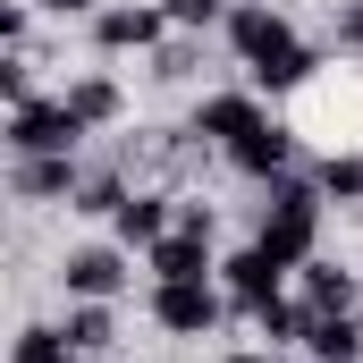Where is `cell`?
<instances>
[{"label":"cell","instance_id":"ba28073f","mask_svg":"<svg viewBox=\"0 0 363 363\" xmlns=\"http://www.w3.org/2000/svg\"><path fill=\"white\" fill-rule=\"evenodd\" d=\"M254 127H262V93H203L186 135H211V144H245Z\"/></svg>","mask_w":363,"mask_h":363},{"label":"cell","instance_id":"ac0fdd59","mask_svg":"<svg viewBox=\"0 0 363 363\" xmlns=\"http://www.w3.org/2000/svg\"><path fill=\"white\" fill-rule=\"evenodd\" d=\"M9 363H77V347H68V330H17V347H9Z\"/></svg>","mask_w":363,"mask_h":363},{"label":"cell","instance_id":"52a82bcc","mask_svg":"<svg viewBox=\"0 0 363 363\" xmlns=\"http://www.w3.org/2000/svg\"><path fill=\"white\" fill-rule=\"evenodd\" d=\"M169 34V9H93V51H161Z\"/></svg>","mask_w":363,"mask_h":363},{"label":"cell","instance_id":"d4e9b609","mask_svg":"<svg viewBox=\"0 0 363 363\" xmlns=\"http://www.w3.org/2000/svg\"><path fill=\"white\" fill-rule=\"evenodd\" d=\"M228 363H279V355H262V347H245V355H228Z\"/></svg>","mask_w":363,"mask_h":363},{"label":"cell","instance_id":"8992f818","mask_svg":"<svg viewBox=\"0 0 363 363\" xmlns=\"http://www.w3.org/2000/svg\"><path fill=\"white\" fill-rule=\"evenodd\" d=\"M60 287H68V304H110L127 287V254L118 245H68L60 254Z\"/></svg>","mask_w":363,"mask_h":363},{"label":"cell","instance_id":"5bb4252c","mask_svg":"<svg viewBox=\"0 0 363 363\" xmlns=\"http://www.w3.org/2000/svg\"><path fill=\"white\" fill-rule=\"evenodd\" d=\"M60 101L77 110V127H85V135H93V127H110V118H127V93H118V77H101V68H93V77H77Z\"/></svg>","mask_w":363,"mask_h":363},{"label":"cell","instance_id":"ffe728a7","mask_svg":"<svg viewBox=\"0 0 363 363\" xmlns=\"http://www.w3.org/2000/svg\"><path fill=\"white\" fill-rule=\"evenodd\" d=\"M161 9H169V26H186V34H203V26L228 17V0H161Z\"/></svg>","mask_w":363,"mask_h":363},{"label":"cell","instance_id":"8fae6325","mask_svg":"<svg viewBox=\"0 0 363 363\" xmlns=\"http://www.w3.org/2000/svg\"><path fill=\"white\" fill-rule=\"evenodd\" d=\"M287 152H296V135H287L279 118H262L245 144H228V161H237L245 178H262V186H271V178H287Z\"/></svg>","mask_w":363,"mask_h":363},{"label":"cell","instance_id":"30bf717a","mask_svg":"<svg viewBox=\"0 0 363 363\" xmlns=\"http://www.w3.org/2000/svg\"><path fill=\"white\" fill-rule=\"evenodd\" d=\"M110 228H118V245H161L169 228H178V194H127L118 211H110Z\"/></svg>","mask_w":363,"mask_h":363},{"label":"cell","instance_id":"4fadbf2b","mask_svg":"<svg viewBox=\"0 0 363 363\" xmlns=\"http://www.w3.org/2000/svg\"><path fill=\"white\" fill-rule=\"evenodd\" d=\"M220 279H228V296L254 313V304H271V296H279V279H287V271H279L262 245H245V254H228V262H220Z\"/></svg>","mask_w":363,"mask_h":363},{"label":"cell","instance_id":"2e32d148","mask_svg":"<svg viewBox=\"0 0 363 363\" xmlns=\"http://www.w3.org/2000/svg\"><path fill=\"white\" fill-rule=\"evenodd\" d=\"M60 330H68V347H77V355L118 347V313H110V304H68V321H60Z\"/></svg>","mask_w":363,"mask_h":363},{"label":"cell","instance_id":"9a60e30c","mask_svg":"<svg viewBox=\"0 0 363 363\" xmlns=\"http://www.w3.org/2000/svg\"><path fill=\"white\" fill-rule=\"evenodd\" d=\"M304 313H355V279L338 262H304Z\"/></svg>","mask_w":363,"mask_h":363},{"label":"cell","instance_id":"6da1fadb","mask_svg":"<svg viewBox=\"0 0 363 363\" xmlns=\"http://www.w3.org/2000/svg\"><path fill=\"white\" fill-rule=\"evenodd\" d=\"M228 43H237V60H245V77H254V93H296L313 85V43L279 17V9H262V0H245V9H228Z\"/></svg>","mask_w":363,"mask_h":363},{"label":"cell","instance_id":"5b68a950","mask_svg":"<svg viewBox=\"0 0 363 363\" xmlns=\"http://www.w3.org/2000/svg\"><path fill=\"white\" fill-rule=\"evenodd\" d=\"M220 313H228V304H220L211 279H152V321H161L169 338H203Z\"/></svg>","mask_w":363,"mask_h":363},{"label":"cell","instance_id":"277c9868","mask_svg":"<svg viewBox=\"0 0 363 363\" xmlns=\"http://www.w3.org/2000/svg\"><path fill=\"white\" fill-rule=\"evenodd\" d=\"M77 144H85V127H77L68 101H43V93H34V101L9 110V152H17V161H34V152H77Z\"/></svg>","mask_w":363,"mask_h":363},{"label":"cell","instance_id":"44dd1931","mask_svg":"<svg viewBox=\"0 0 363 363\" xmlns=\"http://www.w3.org/2000/svg\"><path fill=\"white\" fill-rule=\"evenodd\" d=\"M152 77H161V85H186V77H194V51H186V43H161V51H152Z\"/></svg>","mask_w":363,"mask_h":363},{"label":"cell","instance_id":"603a6c76","mask_svg":"<svg viewBox=\"0 0 363 363\" xmlns=\"http://www.w3.org/2000/svg\"><path fill=\"white\" fill-rule=\"evenodd\" d=\"M43 17H93V0H34Z\"/></svg>","mask_w":363,"mask_h":363},{"label":"cell","instance_id":"cb8c5ba5","mask_svg":"<svg viewBox=\"0 0 363 363\" xmlns=\"http://www.w3.org/2000/svg\"><path fill=\"white\" fill-rule=\"evenodd\" d=\"M338 34H347V43H355V51H363V0H355V9H347V26H338Z\"/></svg>","mask_w":363,"mask_h":363},{"label":"cell","instance_id":"9c48e42d","mask_svg":"<svg viewBox=\"0 0 363 363\" xmlns=\"http://www.w3.org/2000/svg\"><path fill=\"white\" fill-rule=\"evenodd\" d=\"M9 186H17V203H77V152H34V161H17L9 169Z\"/></svg>","mask_w":363,"mask_h":363},{"label":"cell","instance_id":"7a4b0ae2","mask_svg":"<svg viewBox=\"0 0 363 363\" xmlns=\"http://www.w3.org/2000/svg\"><path fill=\"white\" fill-rule=\"evenodd\" d=\"M321 178H271V203H262V254H271L279 271H304L313 262V237H321Z\"/></svg>","mask_w":363,"mask_h":363},{"label":"cell","instance_id":"7402d4cb","mask_svg":"<svg viewBox=\"0 0 363 363\" xmlns=\"http://www.w3.org/2000/svg\"><path fill=\"white\" fill-rule=\"evenodd\" d=\"M0 93H9V110H17V101H34V77H26V60H9V68H0Z\"/></svg>","mask_w":363,"mask_h":363},{"label":"cell","instance_id":"7c38bea8","mask_svg":"<svg viewBox=\"0 0 363 363\" xmlns=\"http://www.w3.org/2000/svg\"><path fill=\"white\" fill-rule=\"evenodd\" d=\"M304 347H313V363H363V321L355 313H304Z\"/></svg>","mask_w":363,"mask_h":363},{"label":"cell","instance_id":"d6986e66","mask_svg":"<svg viewBox=\"0 0 363 363\" xmlns=\"http://www.w3.org/2000/svg\"><path fill=\"white\" fill-rule=\"evenodd\" d=\"M127 194H135V186L118 178V169H93V178L77 186V203H68V211H118V203H127Z\"/></svg>","mask_w":363,"mask_h":363},{"label":"cell","instance_id":"e0dca14e","mask_svg":"<svg viewBox=\"0 0 363 363\" xmlns=\"http://www.w3.org/2000/svg\"><path fill=\"white\" fill-rule=\"evenodd\" d=\"M321 194H330L338 211H363V152H330V161H321Z\"/></svg>","mask_w":363,"mask_h":363},{"label":"cell","instance_id":"3957f363","mask_svg":"<svg viewBox=\"0 0 363 363\" xmlns=\"http://www.w3.org/2000/svg\"><path fill=\"white\" fill-rule=\"evenodd\" d=\"M144 271L152 279H211V203H178V228L144 254Z\"/></svg>","mask_w":363,"mask_h":363}]
</instances>
